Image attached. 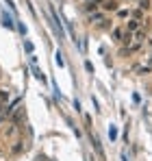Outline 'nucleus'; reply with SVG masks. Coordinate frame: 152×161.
I'll return each mask as SVG.
<instances>
[{"instance_id": "20e7f679", "label": "nucleus", "mask_w": 152, "mask_h": 161, "mask_svg": "<svg viewBox=\"0 0 152 161\" xmlns=\"http://www.w3.org/2000/svg\"><path fill=\"white\" fill-rule=\"evenodd\" d=\"M55 61H57V65H59V67L63 65V57H61V52H57V55H55Z\"/></svg>"}, {"instance_id": "f257e3e1", "label": "nucleus", "mask_w": 152, "mask_h": 161, "mask_svg": "<svg viewBox=\"0 0 152 161\" xmlns=\"http://www.w3.org/2000/svg\"><path fill=\"white\" fill-rule=\"evenodd\" d=\"M93 140V148H96V152L100 155V157H104V152H102V148H100V142H98V137H91Z\"/></svg>"}, {"instance_id": "1a4fd4ad", "label": "nucleus", "mask_w": 152, "mask_h": 161, "mask_svg": "<svg viewBox=\"0 0 152 161\" xmlns=\"http://www.w3.org/2000/svg\"><path fill=\"white\" fill-rule=\"evenodd\" d=\"M0 122H2V113H0Z\"/></svg>"}, {"instance_id": "f03ea898", "label": "nucleus", "mask_w": 152, "mask_h": 161, "mask_svg": "<svg viewBox=\"0 0 152 161\" xmlns=\"http://www.w3.org/2000/svg\"><path fill=\"white\" fill-rule=\"evenodd\" d=\"M104 9H111V11H115V9H117V2H115V0H107V2H104Z\"/></svg>"}, {"instance_id": "6e6552de", "label": "nucleus", "mask_w": 152, "mask_h": 161, "mask_svg": "<svg viewBox=\"0 0 152 161\" xmlns=\"http://www.w3.org/2000/svg\"><path fill=\"white\" fill-rule=\"evenodd\" d=\"M5 26H9V29H13V22H11V17H5Z\"/></svg>"}, {"instance_id": "0eeeda50", "label": "nucleus", "mask_w": 152, "mask_h": 161, "mask_svg": "<svg viewBox=\"0 0 152 161\" xmlns=\"http://www.w3.org/2000/svg\"><path fill=\"white\" fill-rule=\"evenodd\" d=\"M9 98V94H7V91H0V102H5Z\"/></svg>"}, {"instance_id": "423d86ee", "label": "nucleus", "mask_w": 152, "mask_h": 161, "mask_svg": "<svg viewBox=\"0 0 152 161\" xmlns=\"http://www.w3.org/2000/svg\"><path fill=\"white\" fill-rule=\"evenodd\" d=\"M139 7H141V9H148L150 2H148V0H139Z\"/></svg>"}, {"instance_id": "39448f33", "label": "nucleus", "mask_w": 152, "mask_h": 161, "mask_svg": "<svg viewBox=\"0 0 152 161\" xmlns=\"http://www.w3.org/2000/svg\"><path fill=\"white\" fill-rule=\"evenodd\" d=\"M109 137H111V140H115V137H117V131H115V126H111V128H109Z\"/></svg>"}, {"instance_id": "7ed1b4c3", "label": "nucleus", "mask_w": 152, "mask_h": 161, "mask_svg": "<svg viewBox=\"0 0 152 161\" xmlns=\"http://www.w3.org/2000/svg\"><path fill=\"white\" fill-rule=\"evenodd\" d=\"M137 29H139V22H135V20L128 22V33H133V31H137Z\"/></svg>"}]
</instances>
